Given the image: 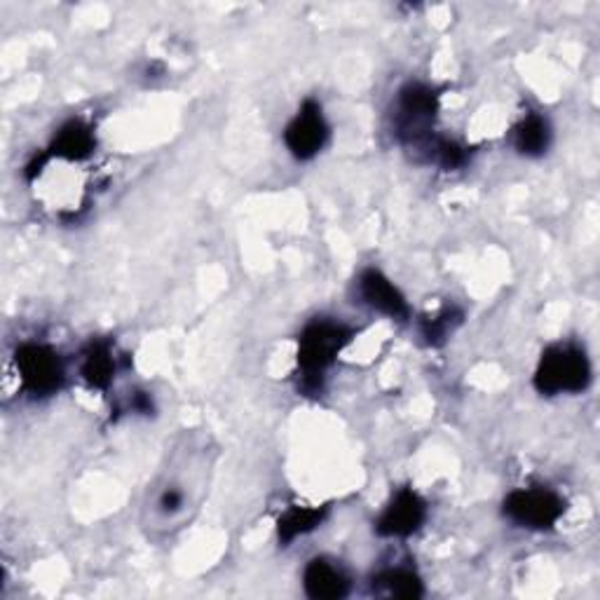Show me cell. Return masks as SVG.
Returning <instances> with one entry per match:
<instances>
[{
	"mask_svg": "<svg viewBox=\"0 0 600 600\" xmlns=\"http://www.w3.org/2000/svg\"><path fill=\"white\" fill-rule=\"evenodd\" d=\"M591 380V366L587 355L575 345H556L546 349L538 366L535 388L542 394L581 392Z\"/></svg>",
	"mask_w": 600,
	"mask_h": 600,
	"instance_id": "1",
	"label": "cell"
},
{
	"mask_svg": "<svg viewBox=\"0 0 600 600\" xmlns=\"http://www.w3.org/2000/svg\"><path fill=\"white\" fill-rule=\"evenodd\" d=\"M347 341L349 331L343 324L314 322L303 331V336H300L298 364L308 380L305 388H320V378L326 371V366H331L333 359L338 357Z\"/></svg>",
	"mask_w": 600,
	"mask_h": 600,
	"instance_id": "2",
	"label": "cell"
},
{
	"mask_svg": "<svg viewBox=\"0 0 600 600\" xmlns=\"http://www.w3.org/2000/svg\"><path fill=\"white\" fill-rule=\"evenodd\" d=\"M565 511L563 499L544 488L516 491L505 499V514L511 521L526 528L546 530L554 528Z\"/></svg>",
	"mask_w": 600,
	"mask_h": 600,
	"instance_id": "3",
	"label": "cell"
},
{
	"mask_svg": "<svg viewBox=\"0 0 600 600\" xmlns=\"http://www.w3.org/2000/svg\"><path fill=\"white\" fill-rule=\"evenodd\" d=\"M16 371L33 394H53L64 382V366L55 349L45 345H22L16 349Z\"/></svg>",
	"mask_w": 600,
	"mask_h": 600,
	"instance_id": "4",
	"label": "cell"
},
{
	"mask_svg": "<svg viewBox=\"0 0 600 600\" xmlns=\"http://www.w3.org/2000/svg\"><path fill=\"white\" fill-rule=\"evenodd\" d=\"M328 137V127L322 115L320 104L305 102L296 118L285 131L287 148L298 160H310L324 148Z\"/></svg>",
	"mask_w": 600,
	"mask_h": 600,
	"instance_id": "5",
	"label": "cell"
},
{
	"mask_svg": "<svg viewBox=\"0 0 600 600\" xmlns=\"http://www.w3.org/2000/svg\"><path fill=\"white\" fill-rule=\"evenodd\" d=\"M427 507L418 493L402 491L396 493L392 505L382 511V516L376 523V530L385 538H408L418 530L425 521Z\"/></svg>",
	"mask_w": 600,
	"mask_h": 600,
	"instance_id": "6",
	"label": "cell"
},
{
	"mask_svg": "<svg viewBox=\"0 0 600 600\" xmlns=\"http://www.w3.org/2000/svg\"><path fill=\"white\" fill-rule=\"evenodd\" d=\"M439 108L437 94L425 85H408L399 96V125L411 137H420Z\"/></svg>",
	"mask_w": 600,
	"mask_h": 600,
	"instance_id": "7",
	"label": "cell"
},
{
	"mask_svg": "<svg viewBox=\"0 0 600 600\" xmlns=\"http://www.w3.org/2000/svg\"><path fill=\"white\" fill-rule=\"evenodd\" d=\"M359 291L366 303L380 310L382 314H390L394 320H404V316H408V305L404 296L399 293V289L382 273L366 270L359 279Z\"/></svg>",
	"mask_w": 600,
	"mask_h": 600,
	"instance_id": "8",
	"label": "cell"
},
{
	"mask_svg": "<svg viewBox=\"0 0 600 600\" xmlns=\"http://www.w3.org/2000/svg\"><path fill=\"white\" fill-rule=\"evenodd\" d=\"M303 585H305L308 596L316 598V600L343 598L349 589V581L341 573V568H336V565H331L322 558H316L308 565L305 575H303Z\"/></svg>",
	"mask_w": 600,
	"mask_h": 600,
	"instance_id": "9",
	"label": "cell"
},
{
	"mask_svg": "<svg viewBox=\"0 0 600 600\" xmlns=\"http://www.w3.org/2000/svg\"><path fill=\"white\" fill-rule=\"evenodd\" d=\"M55 153L59 158H66V160H82L88 158L92 150H94V135L92 129L88 125H82L78 120L69 123L66 127H61V131L55 139V146H53Z\"/></svg>",
	"mask_w": 600,
	"mask_h": 600,
	"instance_id": "10",
	"label": "cell"
},
{
	"mask_svg": "<svg viewBox=\"0 0 600 600\" xmlns=\"http://www.w3.org/2000/svg\"><path fill=\"white\" fill-rule=\"evenodd\" d=\"M516 148L526 155H542L549 146V125L540 115H528V118L516 127Z\"/></svg>",
	"mask_w": 600,
	"mask_h": 600,
	"instance_id": "11",
	"label": "cell"
},
{
	"mask_svg": "<svg viewBox=\"0 0 600 600\" xmlns=\"http://www.w3.org/2000/svg\"><path fill=\"white\" fill-rule=\"evenodd\" d=\"M324 511L322 509H291L287 516H281L279 521V540L281 542H293L298 535H305V532L314 530L322 523Z\"/></svg>",
	"mask_w": 600,
	"mask_h": 600,
	"instance_id": "12",
	"label": "cell"
},
{
	"mask_svg": "<svg viewBox=\"0 0 600 600\" xmlns=\"http://www.w3.org/2000/svg\"><path fill=\"white\" fill-rule=\"evenodd\" d=\"M115 371V361L108 353L106 345H92V349L85 357V364H82V376L88 378L92 388H106L113 380Z\"/></svg>",
	"mask_w": 600,
	"mask_h": 600,
	"instance_id": "13",
	"label": "cell"
},
{
	"mask_svg": "<svg viewBox=\"0 0 600 600\" xmlns=\"http://www.w3.org/2000/svg\"><path fill=\"white\" fill-rule=\"evenodd\" d=\"M378 581L394 598H420L423 596V581L418 579V575H413L411 570H388L378 577Z\"/></svg>",
	"mask_w": 600,
	"mask_h": 600,
	"instance_id": "14",
	"label": "cell"
},
{
	"mask_svg": "<svg viewBox=\"0 0 600 600\" xmlns=\"http://www.w3.org/2000/svg\"><path fill=\"white\" fill-rule=\"evenodd\" d=\"M431 150H435L437 162L441 166H446V170H455V166L464 164V160H466L464 150L458 143H450V141H439Z\"/></svg>",
	"mask_w": 600,
	"mask_h": 600,
	"instance_id": "15",
	"label": "cell"
}]
</instances>
